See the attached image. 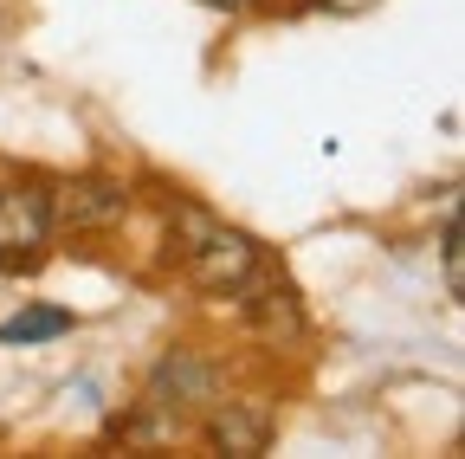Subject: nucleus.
Instances as JSON below:
<instances>
[{
  "mask_svg": "<svg viewBox=\"0 0 465 459\" xmlns=\"http://www.w3.org/2000/svg\"><path fill=\"white\" fill-rule=\"evenodd\" d=\"M311 7H323V14H369V7H381V0H311Z\"/></svg>",
  "mask_w": 465,
  "mask_h": 459,
  "instance_id": "10",
  "label": "nucleus"
},
{
  "mask_svg": "<svg viewBox=\"0 0 465 459\" xmlns=\"http://www.w3.org/2000/svg\"><path fill=\"white\" fill-rule=\"evenodd\" d=\"M194 434L213 446V453H232V459H259L265 446H272V434H278V408L265 394H213L207 408H201V421H194Z\"/></svg>",
  "mask_w": 465,
  "mask_h": 459,
  "instance_id": "5",
  "label": "nucleus"
},
{
  "mask_svg": "<svg viewBox=\"0 0 465 459\" xmlns=\"http://www.w3.org/2000/svg\"><path fill=\"white\" fill-rule=\"evenodd\" d=\"M304 7H311V0H304Z\"/></svg>",
  "mask_w": 465,
  "mask_h": 459,
  "instance_id": "12",
  "label": "nucleus"
},
{
  "mask_svg": "<svg viewBox=\"0 0 465 459\" xmlns=\"http://www.w3.org/2000/svg\"><path fill=\"white\" fill-rule=\"evenodd\" d=\"M78 330V317L65 311V304H45V298H33V304H20L14 317H0V350H33V343H58V336H72Z\"/></svg>",
  "mask_w": 465,
  "mask_h": 459,
  "instance_id": "7",
  "label": "nucleus"
},
{
  "mask_svg": "<svg viewBox=\"0 0 465 459\" xmlns=\"http://www.w3.org/2000/svg\"><path fill=\"white\" fill-rule=\"evenodd\" d=\"M136 214V188L110 168H78V175H52V220L58 240H110L124 234Z\"/></svg>",
  "mask_w": 465,
  "mask_h": 459,
  "instance_id": "1",
  "label": "nucleus"
},
{
  "mask_svg": "<svg viewBox=\"0 0 465 459\" xmlns=\"http://www.w3.org/2000/svg\"><path fill=\"white\" fill-rule=\"evenodd\" d=\"M58 246L52 220V175H14L0 182V265L7 272H39Z\"/></svg>",
  "mask_w": 465,
  "mask_h": 459,
  "instance_id": "2",
  "label": "nucleus"
},
{
  "mask_svg": "<svg viewBox=\"0 0 465 459\" xmlns=\"http://www.w3.org/2000/svg\"><path fill=\"white\" fill-rule=\"evenodd\" d=\"M0 278H7V265H0Z\"/></svg>",
  "mask_w": 465,
  "mask_h": 459,
  "instance_id": "11",
  "label": "nucleus"
},
{
  "mask_svg": "<svg viewBox=\"0 0 465 459\" xmlns=\"http://www.w3.org/2000/svg\"><path fill=\"white\" fill-rule=\"evenodd\" d=\"M174 265H182L188 292H201V298H240L246 284L265 272V246L246 234V226H226V220H213L194 246H182V253H174Z\"/></svg>",
  "mask_w": 465,
  "mask_h": 459,
  "instance_id": "3",
  "label": "nucleus"
},
{
  "mask_svg": "<svg viewBox=\"0 0 465 459\" xmlns=\"http://www.w3.org/2000/svg\"><path fill=\"white\" fill-rule=\"evenodd\" d=\"M201 7H213V14H226V20H246V14L265 7V0H201Z\"/></svg>",
  "mask_w": 465,
  "mask_h": 459,
  "instance_id": "9",
  "label": "nucleus"
},
{
  "mask_svg": "<svg viewBox=\"0 0 465 459\" xmlns=\"http://www.w3.org/2000/svg\"><path fill=\"white\" fill-rule=\"evenodd\" d=\"M240 317H246V336L259 343V350H298V343L311 336V317H304V304H298V292H291V278H278L272 265L246 284L240 298Z\"/></svg>",
  "mask_w": 465,
  "mask_h": 459,
  "instance_id": "6",
  "label": "nucleus"
},
{
  "mask_svg": "<svg viewBox=\"0 0 465 459\" xmlns=\"http://www.w3.org/2000/svg\"><path fill=\"white\" fill-rule=\"evenodd\" d=\"M440 265H446V298H465V253H459V201L440 220Z\"/></svg>",
  "mask_w": 465,
  "mask_h": 459,
  "instance_id": "8",
  "label": "nucleus"
},
{
  "mask_svg": "<svg viewBox=\"0 0 465 459\" xmlns=\"http://www.w3.org/2000/svg\"><path fill=\"white\" fill-rule=\"evenodd\" d=\"M220 388H226L220 363H213L207 350H194V343H174V350L155 356V369H149V382H143V401H149V408H162V414H174L182 427H194L201 408H207Z\"/></svg>",
  "mask_w": 465,
  "mask_h": 459,
  "instance_id": "4",
  "label": "nucleus"
}]
</instances>
